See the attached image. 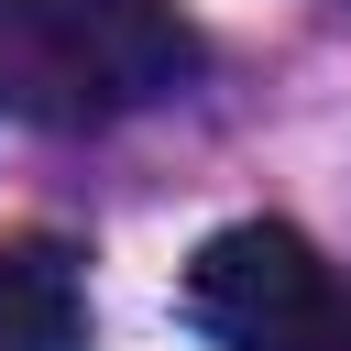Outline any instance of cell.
Instances as JSON below:
<instances>
[{"mask_svg": "<svg viewBox=\"0 0 351 351\" xmlns=\"http://www.w3.org/2000/svg\"><path fill=\"white\" fill-rule=\"evenodd\" d=\"M208 66L176 0H0V88L44 121H121L186 99Z\"/></svg>", "mask_w": 351, "mask_h": 351, "instance_id": "cell-1", "label": "cell"}, {"mask_svg": "<svg viewBox=\"0 0 351 351\" xmlns=\"http://www.w3.org/2000/svg\"><path fill=\"white\" fill-rule=\"evenodd\" d=\"M186 329L208 351H351V296L285 219H230L186 263Z\"/></svg>", "mask_w": 351, "mask_h": 351, "instance_id": "cell-2", "label": "cell"}, {"mask_svg": "<svg viewBox=\"0 0 351 351\" xmlns=\"http://www.w3.org/2000/svg\"><path fill=\"white\" fill-rule=\"evenodd\" d=\"M0 351H88V274L66 241H0Z\"/></svg>", "mask_w": 351, "mask_h": 351, "instance_id": "cell-3", "label": "cell"}]
</instances>
